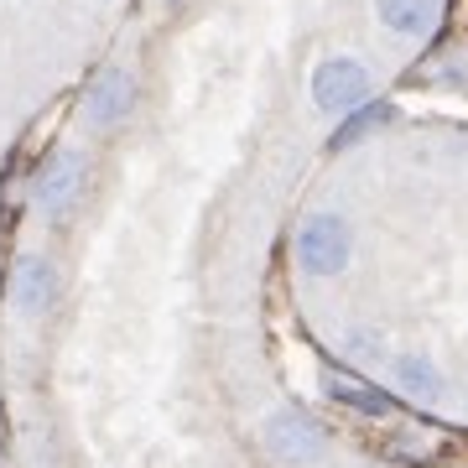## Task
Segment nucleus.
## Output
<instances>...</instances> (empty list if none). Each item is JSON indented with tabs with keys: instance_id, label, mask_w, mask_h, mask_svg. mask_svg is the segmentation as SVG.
Instances as JSON below:
<instances>
[{
	"instance_id": "obj_1",
	"label": "nucleus",
	"mask_w": 468,
	"mask_h": 468,
	"mask_svg": "<svg viewBox=\"0 0 468 468\" xmlns=\"http://www.w3.org/2000/svg\"><path fill=\"white\" fill-rule=\"evenodd\" d=\"M292 261L313 282H338L354 266V218L344 208H307L292 229Z\"/></svg>"
},
{
	"instance_id": "obj_2",
	"label": "nucleus",
	"mask_w": 468,
	"mask_h": 468,
	"mask_svg": "<svg viewBox=\"0 0 468 468\" xmlns=\"http://www.w3.org/2000/svg\"><path fill=\"white\" fill-rule=\"evenodd\" d=\"M261 448L282 468H318L334 458V427L307 406H276L261 421Z\"/></svg>"
},
{
	"instance_id": "obj_3",
	"label": "nucleus",
	"mask_w": 468,
	"mask_h": 468,
	"mask_svg": "<svg viewBox=\"0 0 468 468\" xmlns=\"http://www.w3.org/2000/svg\"><path fill=\"white\" fill-rule=\"evenodd\" d=\"M375 68L359 58V52H323L313 73H307V104L318 120H338L359 110L365 100H375Z\"/></svg>"
},
{
	"instance_id": "obj_4",
	"label": "nucleus",
	"mask_w": 468,
	"mask_h": 468,
	"mask_svg": "<svg viewBox=\"0 0 468 468\" xmlns=\"http://www.w3.org/2000/svg\"><path fill=\"white\" fill-rule=\"evenodd\" d=\"M141 115V73L131 63H104L89 73L79 94V125L94 135H115Z\"/></svg>"
},
{
	"instance_id": "obj_5",
	"label": "nucleus",
	"mask_w": 468,
	"mask_h": 468,
	"mask_svg": "<svg viewBox=\"0 0 468 468\" xmlns=\"http://www.w3.org/2000/svg\"><path fill=\"white\" fill-rule=\"evenodd\" d=\"M89 183H94V172H89V156L79 146H58L42 156V167L32 177V208L52 224H63L84 208L89 198Z\"/></svg>"
},
{
	"instance_id": "obj_6",
	"label": "nucleus",
	"mask_w": 468,
	"mask_h": 468,
	"mask_svg": "<svg viewBox=\"0 0 468 468\" xmlns=\"http://www.w3.org/2000/svg\"><path fill=\"white\" fill-rule=\"evenodd\" d=\"M5 302L21 323H42L63 302V266L48 250H21L5 271Z\"/></svg>"
},
{
	"instance_id": "obj_7",
	"label": "nucleus",
	"mask_w": 468,
	"mask_h": 468,
	"mask_svg": "<svg viewBox=\"0 0 468 468\" xmlns=\"http://www.w3.org/2000/svg\"><path fill=\"white\" fill-rule=\"evenodd\" d=\"M385 375H390V396H401L411 406H442L448 401V375L437 369L432 354L396 349L385 354Z\"/></svg>"
},
{
	"instance_id": "obj_8",
	"label": "nucleus",
	"mask_w": 468,
	"mask_h": 468,
	"mask_svg": "<svg viewBox=\"0 0 468 468\" xmlns=\"http://www.w3.org/2000/svg\"><path fill=\"white\" fill-rule=\"evenodd\" d=\"M369 11L390 37L401 42H427L448 21V0H369Z\"/></svg>"
},
{
	"instance_id": "obj_9",
	"label": "nucleus",
	"mask_w": 468,
	"mask_h": 468,
	"mask_svg": "<svg viewBox=\"0 0 468 468\" xmlns=\"http://www.w3.org/2000/svg\"><path fill=\"white\" fill-rule=\"evenodd\" d=\"M323 396L354 417H369V421H385L396 411V396L380 390V385H369L365 375H349V369H323Z\"/></svg>"
},
{
	"instance_id": "obj_10",
	"label": "nucleus",
	"mask_w": 468,
	"mask_h": 468,
	"mask_svg": "<svg viewBox=\"0 0 468 468\" xmlns=\"http://www.w3.org/2000/svg\"><path fill=\"white\" fill-rule=\"evenodd\" d=\"M390 125H396V104L375 94V100H365L359 110H349V115L334 120L328 146H334V151H354V146H365V141H375V135H385Z\"/></svg>"
},
{
	"instance_id": "obj_11",
	"label": "nucleus",
	"mask_w": 468,
	"mask_h": 468,
	"mask_svg": "<svg viewBox=\"0 0 468 468\" xmlns=\"http://www.w3.org/2000/svg\"><path fill=\"white\" fill-rule=\"evenodd\" d=\"M421 79L432 89H468V63L458 52L437 48V52H427V63H421Z\"/></svg>"
},
{
	"instance_id": "obj_12",
	"label": "nucleus",
	"mask_w": 468,
	"mask_h": 468,
	"mask_svg": "<svg viewBox=\"0 0 468 468\" xmlns=\"http://www.w3.org/2000/svg\"><path fill=\"white\" fill-rule=\"evenodd\" d=\"M338 349H344V359H354V365H385V354H390L375 328H344Z\"/></svg>"
},
{
	"instance_id": "obj_13",
	"label": "nucleus",
	"mask_w": 468,
	"mask_h": 468,
	"mask_svg": "<svg viewBox=\"0 0 468 468\" xmlns=\"http://www.w3.org/2000/svg\"><path fill=\"white\" fill-rule=\"evenodd\" d=\"M162 5H183V0H162Z\"/></svg>"
}]
</instances>
